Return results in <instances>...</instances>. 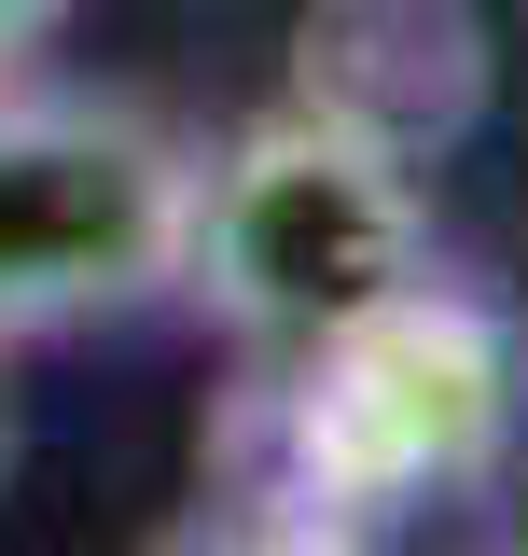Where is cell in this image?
Wrapping results in <instances>:
<instances>
[{"instance_id":"6da1fadb","label":"cell","mask_w":528,"mask_h":556,"mask_svg":"<svg viewBox=\"0 0 528 556\" xmlns=\"http://www.w3.org/2000/svg\"><path fill=\"white\" fill-rule=\"evenodd\" d=\"M431 278V195L417 153L376 126H348L320 98L237 126L196 153V237H181V292L251 348H306L334 320H362L376 292Z\"/></svg>"},{"instance_id":"7a4b0ae2","label":"cell","mask_w":528,"mask_h":556,"mask_svg":"<svg viewBox=\"0 0 528 556\" xmlns=\"http://www.w3.org/2000/svg\"><path fill=\"white\" fill-rule=\"evenodd\" d=\"M292 376L264 390L278 417V459H292V501H348V515H390V501H431V486H487L515 459L528 417V362L515 334L445 292V278H403L362 320L278 348Z\"/></svg>"},{"instance_id":"3957f363","label":"cell","mask_w":528,"mask_h":556,"mask_svg":"<svg viewBox=\"0 0 528 556\" xmlns=\"http://www.w3.org/2000/svg\"><path fill=\"white\" fill-rule=\"evenodd\" d=\"M181 237H196V139H167L126 98L0 70V362L181 292Z\"/></svg>"},{"instance_id":"277c9868","label":"cell","mask_w":528,"mask_h":556,"mask_svg":"<svg viewBox=\"0 0 528 556\" xmlns=\"http://www.w3.org/2000/svg\"><path fill=\"white\" fill-rule=\"evenodd\" d=\"M56 28H70V0H0V70H28Z\"/></svg>"},{"instance_id":"5b68a950","label":"cell","mask_w":528,"mask_h":556,"mask_svg":"<svg viewBox=\"0 0 528 556\" xmlns=\"http://www.w3.org/2000/svg\"><path fill=\"white\" fill-rule=\"evenodd\" d=\"M0 486H14V376H0Z\"/></svg>"},{"instance_id":"8992f818","label":"cell","mask_w":528,"mask_h":556,"mask_svg":"<svg viewBox=\"0 0 528 556\" xmlns=\"http://www.w3.org/2000/svg\"><path fill=\"white\" fill-rule=\"evenodd\" d=\"M515 543H528V515H515Z\"/></svg>"}]
</instances>
